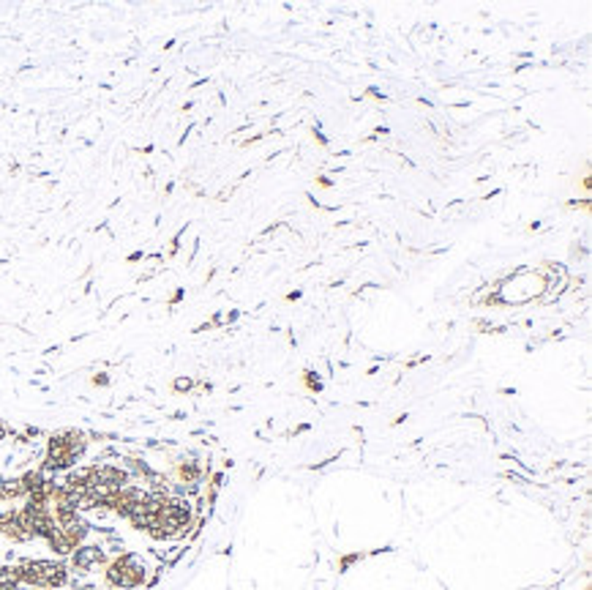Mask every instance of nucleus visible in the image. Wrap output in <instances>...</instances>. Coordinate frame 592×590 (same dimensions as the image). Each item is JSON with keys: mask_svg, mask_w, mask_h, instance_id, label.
<instances>
[{"mask_svg": "<svg viewBox=\"0 0 592 590\" xmlns=\"http://www.w3.org/2000/svg\"><path fill=\"white\" fill-rule=\"evenodd\" d=\"M191 522V508L186 500H172V498H164L153 524H151V536L153 539H175L180 533H186Z\"/></svg>", "mask_w": 592, "mask_h": 590, "instance_id": "f257e3e1", "label": "nucleus"}, {"mask_svg": "<svg viewBox=\"0 0 592 590\" xmlns=\"http://www.w3.org/2000/svg\"><path fill=\"white\" fill-rule=\"evenodd\" d=\"M85 451V440L80 432H60L49 440L47 445V459H44V468L47 471H65L72 468L77 459Z\"/></svg>", "mask_w": 592, "mask_h": 590, "instance_id": "f03ea898", "label": "nucleus"}, {"mask_svg": "<svg viewBox=\"0 0 592 590\" xmlns=\"http://www.w3.org/2000/svg\"><path fill=\"white\" fill-rule=\"evenodd\" d=\"M20 568L17 566H0V590H14L20 587Z\"/></svg>", "mask_w": 592, "mask_h": 590, "instance_id": "423d86ee", "label": "nucleus"}, {"mask_svg": "<svg viewBox=\"0 0 592 590\" xmlns=\"http://www.w3.org/2000/svg\"><path fill=\"white\" fill-rule=\"evenodd\" d=\"M4 432H6V427H4V421H0V437H4Z\"/></svg>", "mask_w": 592, "mask_h": 590, "instance_id": "0eeeda50", "label": "nucleus"}, {"mask_svg": "<svg viewBox=\"0 0 592 590\" xmlns=\"http://www.w3.org/2000/svg\"><path fill=\"white\" fill-rule=\"evenodd\" d=\"M17 568H20V582H28L41 590H55L69 579V568L55 560H28Z\"/></svg>", "mask_w": 592, "mask_h": 590, "instance_id": "7ed1b4c3", "label": "nucleus"}, {"mask_svg": "<svg viewBox=\"0 0 592 590\" xmlns=\"http://www.w3.org/2000/svg\"><path fill=\"white\" fill-rule=\"evenodd\" d=\"M107 579L115 587H137L145 582V563L140 555L135 552H123L120 558H115L107 568Z\"/></svg>", "mask_w": 592, "mask_h": 590, "instance_id": "20e7f679", "label": "nucleus"}, {"mask_svg": "<svg viewBox=\"0 0 592 590\" xmlns=\"http://www.w3.org/2000/svg\"><path fill=\"white\" fill-rule=\"evenodd\" d=\"M99 563H104L101 547H80V550H74V568L88 571V568H93Z\"/></svg>", "mask_w": 592, "mask_h": 590, "instance_id": "39448f33", "label": "nucleus"}]
</instances>
